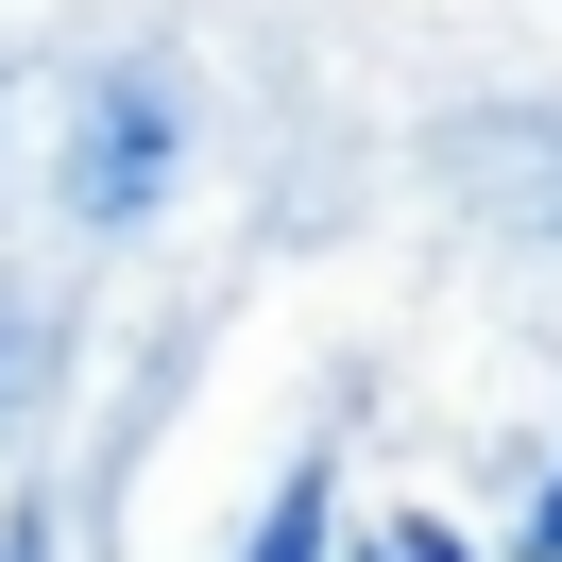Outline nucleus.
Wrapping results in <instances>:
<instances>
[{
  "mask_svg": "<svg viewBox=\"0 0 562 562\" xmlns=\"http://www.w3.org/2000/svg\"><path fill=\"white\" fill-rule=\"evenodd\" d=\"M528 562H562V477H546V512H528Z\"/></svg>",
  "mask_w": 562,
  "mask_h": 562,
  "instance_id": "nucleus-5",
  "label": "nucleus"
},
{
  "mask_svg": "<svg viewBox=\"0 0 562 562\" xmlns=\"http://www.w3.org/2000/svg\"><path fill=\"white\" fill-rule=\"evenodd\" d=\"M18 358H35V341H18V307H0V409H18Z\"/></svg>",
  "mask_w": 562,
  "mask_h": 562,
  "instance_id": "nucleus-6",
  "label": "nucleus"
},
{
  "mask_svg": "<svg viewBox=\"0 0 562 562\" xmlns=\"http://www.w3.org/2000/svg\"><path fill=\"white\" fill-rule=\"evenodd\" d=\"M171 154H188V103H171L154 69H103V86L69 103V222H103V239H120V222H154Z\"/></svg>",
  "mask_w": 562,
  "mask_h": 562,
  "instance_id": "nucleus-1",
  "label": "nucleus"
},
{
  "mask_svg": "<svg viewBox=\"0 0 562 562\" xmlns=\"http://www.w3.org/2000/svg\"><path fill=\"white\" fill-rule=\"evenodd\" d=\"M324 528H341V512H324V460H307V477H273V512H256L239 562H324Z\"/></svg>",
  "mask_w": 562,
  "mask_h": 562,
  "instance_id": "nucleus-2",
  "label": "nucleus"
},
{
  "mask_svg": "<svg viewBox=\"0 0 562 562\" xmlns=\"http://www.w3.org/2000/svg\"><path fill=\"white\" fill-rule=\"evenodd\" d=\"M375 562H460V546H443V528H392V546H375Z\"/></svg>",
  "mask_w": 562,
  "mask_h": 562,
  "instance_id": "nucleus-4",
  "label": "nucleus"
},
{
  "mask_svg": "<svg viewBox=\"0 0 562 562\" xmlns=\"http://www.w3.org/2000/svg\"><path fill=\"white\" fill-rule=\"evenodd\" d=\"M0 562H52V512H0Z\"/></svg>",
  "mask_w": 562,
  "mask_h": 562,
  "instance_id": "nucleus-3",
  "label": "nucleus"
}]
</instances>
